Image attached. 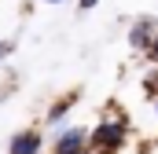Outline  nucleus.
I'll return each instance as SVG.
<instances>
[{
	"label": "nucleus",
	"instance_id": "f257e3e1",
	"mask_svg": "<svg viewBox=\"0 0 158 154\" xmlns=\"http://www.w3.org/2000/svg\"><path fill=\"white\" fill-rule=\"evenodd\" d=\"M121 136H125V128H121V121H107V125H99L96 128V143L99 147H114V143H121Z\"/></svg>",
	"mask_w": 158,
	"mask_h": 154
},
{
	"label": "nucleus",
	"instance_id": "f03ea898",
	"mask_svg": "<svg viewBox=\"0 0 158 154\" xmlns=\"http://www.w3.org/2000/svg\"><path fill=\"white\" fill-rule=\"evenodd\" d=\"M37 151H40V136L37 132H19L11 140V151L7 154H37Z\"/></svg>",
	"mask_w": 158,
	"mask_h": 154
},
{
	"label": "nucleus",
	"instance_id": "7ed1b4c3",
	"mask_svg": "<svg viewBox=\"0 0 158 154\" xmlns=\"http://www.w3.org/2000/svg\"><path fill=\"white\" fill-rule=\"evenodd\" d=\"M81 147H85V128H70L55 143V154H81Z\"/></svg>",
	"mask_w": 158,
	"mask_h": 154
},
{
	"label": "nucleus",
	"instance_id": "20e7f679",
	"mask_svg": "<svg viewBox=\"0 0 158 154\" xmlns=\"http://www.w3.org/2000/svg\"><path fill=\"white\" fill-rule=\"evenodd\" d=\"M147 33H151V26H147V22H140V26H136V30H132V44H136V48H147V44H143V40H147Z\"/></svg>",
	"mask_w": 158,
	"mask_h": 154
},
{
	"label": "nucleus",
	"instance_id": "39448f33",
	"mask_svg": "<svg viewBox=\"0 0 158 154\" xmlns=\"http://www.w3.org/2000/svg\"><path fill=\"white\" fill-rule=\"evenodd\" d=\"M63 114H66V103H59V107H52V121H59Z\"/></svg>",
	"mask_w": 158,
	"mask_h": 154
},
{
	"label": "nucleus",
	"instance_id": "423d86ee",
	"mask_svg": "<svg viewBox=\"0 0 158 154\" xmlns=\"http://www.w3.org/2000/svg\"><path fill=\"white\" fill-rule=\"evenodd\" d=\"M92 4H96V0H81V7H92Z\"/></svg>",
	"mask_w": 158,
	"mask_h": 154
},
{
	"label": "nucleus",
	"instance_id": "0eeeda50",
	"mask_svg": "<svg viewBox=\"0 0 158 154\" xmlns=\"http://www.w3.org/2000/svg\"><path fill=\"white\" fill-rule=\"evenodd\" d=\"M151 55H155V59H158V40H155V48H151Z\"/></svg>",
	"mask_w": 158,
	"mask_h": 154
},
{
	"label": "nucleus",
	"instance_id": "6e6552de",
	"mask_svg": "<svg viewBox=\"0 0 158 154\" xmlns=\"http://www.w3.org/2000/svg\"><path fill=\"white\" fill-rule=\"evenodd\" d=\"M52 4H59V0H52Z\"/></svg>",
	"mask_w": 158,
	"mask_h": 154
}]
</instances>
